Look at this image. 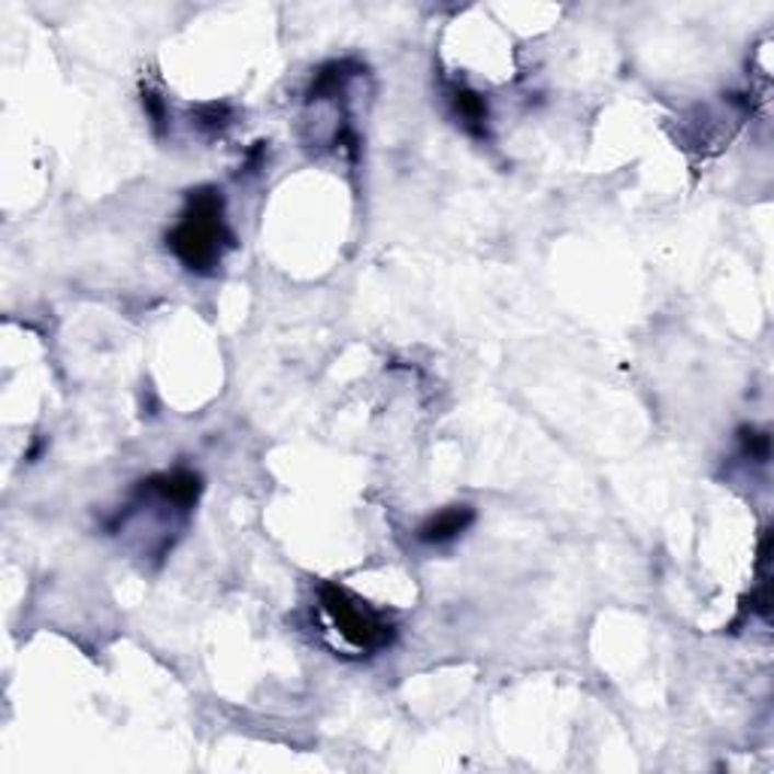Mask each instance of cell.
Instances as JSON below:
<instances>
[{
    "instance_id": "3",
    "label": "cell",
    "mask_w": 774,
    "mask_h": 774,
    "mask_svg": "<svg viewBox=\"0 0 774 774\" xmlns=\"http://www.w3.org/2000/svg\"><path fill=\"white\" fill-rule=\"evenodd\" d=\"M473 521L475 512L469 505H451V509H442L433 517H426L418 530V538L426 545H445V542H454L460 533H466V526Z\"/></svg>"
},
{
    "instance_id": "2",
    "label": "cell",
    "mask_w": 774,
    "mask_h": 774,
    "mask_svg": "<svg viewBox=\"0 0 774 774\" xmlns=\"http://www.w3.org/2000/svg\"><path fill=\"white\" fill-rule=\"evenodd\" d=\"M321 605H325L327 617L337 626L339 636L357 650H382L390 645L394 626L387 624L385 617L363 608L349 590L337 588V584H325L321 588Z\"/></svg>"
},
{
    "instance_id": "5",
    "label": "cell",
    "mask_w": 774,
    "mask_h": 774,
    "mask_svg": "<svg viewBox=\"0 0 774 774\" xmlns=\"http://www.w3.org/2000/svg\"><path fill=\"white\" fill-rule=\"evenodd\" d=\"M769 448H772V439L769 433H756V430H741V451L750 460H769Z\"/></svg>"
},
{
    "instance_id": "1",
    "label": "cell",
    "mask_w": 774,
    "mask_h": 774,
    "mask_svg": "<svg viewBox=\"0 0 774 774\" xmlns=\"http://www.w3.org/2000/svg\"><path fill=\"white\" fill-rule=\"evenodd\" d=\"M167 246L194 273H213L227 249H234V234L225 225V203L215 187H197L187 197V209L170 230Z\"/></svg>"
},
{
    "instance_id": "4",
    "label": "cell",
    "mask_w": 774,
    "mask_h": 774,
    "mask_svg": "<svg viewBox=\"0 0 774 774\" xmlns=\"http://www.w3.org/2000/svg\"><path fill=\"white\" fill-rule=\"evenodd\" d=\"M451 103H454V113L463 122V127L475 134V137H485L488 134V103L481 94H475L473 88H451Z\"/></svg>"
}]
</instances>
